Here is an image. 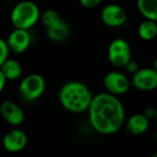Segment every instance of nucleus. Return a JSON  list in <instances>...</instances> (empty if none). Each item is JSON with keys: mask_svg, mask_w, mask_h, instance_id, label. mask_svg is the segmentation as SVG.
Returning <instances> with one entry per match:
<instances>
[{"mask_svg": "<svg viewBox=\"0 0 157 157\" xmlns=\"http://www.w3.org/2000/svg\"><path fill=\"white\" fill-rule=\"evenodd\" d=\"M87 113L90 126L101 135H114L124 126L126 121L123 102L117 96L107 92L93 97Z\"/></svg>", "mask_w": 157, "mask_h": 157, "instance_id": "obj_1", "label": "nucleus"}, {"mask_svg": "<svg viewBox=\"0 0 157 157\" xmlns=\"http://www.w3.org/2000/svg\"><path fill=\"white\" fill-rule=\"evenodd\" d=\"M102 23L111 28H118L126 24L127 12L122 6L117 3H109L105 6L100 12Z\"/></svg>", "mask_w": 157, "mask_h": 157, "instance_id": "obj_7", "label": "nucleus"}, {"mask_svg": "<svg viewBox=\"0 0 157 157\" xmlns=\"http://www.w3.org/2000/svg\"><path fill=\"white\" fill-rule=\"evenodd\" d=\"M151 157H157V152H155L154 154H153V155H152V156H151Z\"/></svg>", "mask_w": 157, "mask_h": 157, "instance_id": "obj_24", "label": "nucleus"}, {"mask_svg": "<svg viewBox=\"0 0 157 157\" xmlns=\"http://www.w3.org/2000/svg\"><path fill=\"white\" fill-rule=\"evenodd\" d=\"M137 33L141 40L152 41L157 37V22L144 18L138 26Z\"/></svg>", "mask_w": 157, "mask_h": 157, "instance_id": "obj_15", "label": "nucleus"}, {"mask_svg": "<svg viewBox=\"0 0 157 157\" xmlns=\"http://www.w3.org/2000/svg\"><path fill=\"white\" fill-rule=\"evenodd\" d=\"M152 68H153V69H154V70H156V71H157V57L154 59V61H153V66H152Z\"/></svg>", "mask_w": 157, "mask_h": 157, "instance_id": "obj_23", "label": "nucleus"}, {"mask_svg": "<svg viewBox=\"0 0 157 157\" xmlns=\"http://www.w3.org/2000/svg\"><path fill=\"white\" fill-rule=\"evenodd\" d=\"M0 70L2 71L3 75L6 76L8 81H15L22 76L23 67L17 59L8 58L1 66Z\"/></svg>", "mask_w": 157, "mask_h": 157, "instance_id": "obj_13", "label": "nucleus"}, {"mask_svg": "<svg viewBox=\"0 0 157 157\" xmlns=\"http://www.w3.org/2000/svg\"><path fill=\"white\" fill-rule=\"evenodd\" d=\"M124 69H125V71H126V73L131 74V75H132V74H135L136 72L140 69V67H139L138 61L133 60V59H130V60L125 65Z\"/></svg>", "mask_w": 157, "mask_h": 157, "instance_id": "obj_19", "label": "nucleus"}, {"mask_svg": "<svg viewBox=\"0 0 157 157\" xmlns=\"http://www.w3.org/2000/svg\"><path fill=\"white\" fill-rule=\"evenodd\" d=\"M61 20H63V18L59 15L58 12L53 9L45 10L43 13H41V16H40V21H41V23L44 25V27H45L46 29L57 25Z\"/></svg>", "mask_w": 157, "mask_h": 157, "instance_id": "obj_17", "label": "nucleus"}, {"mask_svg": "<svg viewBox=\"0 0 157 157\" xmlns=\"http://www.w3.org/2000/svg\"><path fill=\"white\" fill-rule=\"evenodd\" d=\"M102 0H78L80 5L85 9H95L101 3Z\"/></svg>", "mask_w": 157, "mask_h": 157, "instance_id": "obj_20", "label": "nucleus"}, {"mask_svg": "<svg viewBox=\"0 0 157 157\" xmlns=\"http://www.w3.org/2000/svg\"><path fill=\"white\" fill-rule=\"evenodd\" d=\"M131 85L140 92H152L157 88V71L151 68H140L131 75Z\"/></svg>", "mask_w": 157, "mask_h": 157, "instance_id": "obj_8", "label": "nucleus"}, {"mask_svg": "<svg viewBox=\"0 0 157 157\" xmlns=\"http://www.w3.org/2000/svg\"><path fill=\"white\" fill-rule=\"evenodd\" d=\"M0 114L2 118L14 127L22 125L25 121V112L16 102L5 100L0 105Z\"/></svg>", "mask_w": 157, "mask_h": 157, "instance_id": "obj_11", "label": "nucleus"}, {"mask_svg": "<svg viewBox=\"0 0 157 157\" xmlns=\"http://www.w3.org/2000/svg\"><path fill=\"white\" fill-rule=\"evenodd\" d=\"M155 109H156V113H155V117H156V118H157V107H156V108H155Z\"/></svg>", "mask_w": 157, "mask_h": 157, "instance_id": "obj_25", "label": "nucleus"}, {"mask_svg": "<svg viewBox=\"0 0 157 157\" xmlns=\"http://www.w3.org/2000/svg\"><path fill=\"white\" fill-rule=\"evenodd\" d=\"M46 35H48V39L54 42L65 41L70 35V27L68 23L61 20L57 25L46 29Z\"/></svg>", "mask_w": 157, "mask_h": 157, "instance_id": "obj_14", "label": "nucleus"}, {"mask_svg": "<svg viewBox=\"0 0 157 157\" xmlns=\"http://www.w3.org/2000/svg\"><path fill=\"white\" fill-rule=\"evenodd\" d=\"M137 9L145 20L157 22V0H137Z\"/></svg>", "mask_w": 157, "mask_h": 157, "instance_id": "obj_16", "label": "nucleus"}, {"mask_svg": "<svg viewBox=\"0 0 157 157\" xmlns=\"http://www.w3.org/2000/svg\"><path fill=\"white\" fill-rule=\"evenodd\" d=\"M90 87L81 81H69L59 90L58 99L63 109L71 113H83L88 110L93 100Z\"/></svg>", "mask_w": 157, "mask_h": 157, "instance_id": "obj_2", "label": "nucleus"}, {"mask_svg": "<svg viewBox=\"0 0 157 157\" xmlns=\"http://www.w3.org/2000/svg\"><path fill=\"white\" fill-rule=\"evenodd\" d=\"M45 88V78L39 73H30L21 81L18 92L25 101L31 102L39 99L44 94Z\"/></svg>", "mask_w": 157, "mask_h": 157, "instance_id": "obj_4", "label": "nucleus"}, {"mask_svg": "<svg viewBox=\"0 0 157 157\" xmlns=\"http://www.w3.org/2000/svg\"><path fill=\"white\" fill-rule=\"evenodd\" d=\"M41 12L38 5L31 0H21L12 8L10 21L14 28L31 29L40 21Z\"/></svg>", "mask_w": 157, "mask_h": 157, "instance_id": "obj_3", "label": "nucleus"}, {"mask_svg": "<svg viewBox=\"0 0 157 157\" xmlns=\"http://www.w3.org/2000/svg\"><path fill=\"white\" fill-rule=\"evenodd\" d=\"M17 1H21V0H17Z\"/></svg>", "mask_w": 157, "mask_h": 157, "instance_id": "obj_27", "label": "nucleus"}, {"mask_svg": "<svg viewBox=\"0 0 157 157\" xmlns=\"http://www.w3.org/2000/svg\"><path fill=\"white\" fill-rule=\"evenodd\" d=\"M108 59L116 68H124L131 58L130 44L123 38H116L108 46Z\"/></svg>", "mask_w": 157, "mask_h": 157, "instance_id": "obj_5", "label": "nucleus"}, {"mask_svg": "<svg viewBox=\"0 0 157 157\" xmlns=\"http://www.w3.org/2000/svg\"><path fill=\"white\" fill-rule=\"evenodd\" d=\"M7 44L10 52L14 54H23L31 44V35L29 30L14 28L7 38Z\"/></svg>", "mask_w": 157, "mask_h": 157, "instance_id": "obj_9", "label": "nucleus"}, {"mask_svg": "<svg viewBox=\"0 0 157 157\" xmlns=\"http://www.w3.org/2000/svg\"><path fill=\"white\" fill-rule=\"evenodd\" d=\"M131 81L127 74L121 71H110L103 78V86L105 92L114 96H122L130 90Z\"/></svg>", "mask_w": 157, "mask_h": 157, "instance_id": "obj_6", "label": "nucleus"}, {"mask_svg": "<svg viewBox=\"0 0 157 157\" xmlns=\"http://www.w3.org/2000/svg\"><path fill=\"white\" fill-rule=\"evenodd\" d=\"M155 138H156V141H157V130H156V133H155Z\"/></svg>", "mask_w": 157, "mask_h": 157, "instance_id": "obj_26", "label": "nucleus"}, {"mask_svg": "<svg viewBox=\"0 0 157 157\" xmlns=\"http://www.w3.org/2000/svg\"><path fill=\"white\" fill-rule=\"evenodd\" d=\"M7 81H8V80L6 78V76L3 75L2 71L0 70V93H1L3 90H5L6 84H7Z\"/></svg>", "mask_w": 157, "mask_h": 157, "instance_id": "obj_22", "label": "nucleus"}, {"mask_svg": "<svg viewBox=\"0 0 157 157\" xmlns=\"http://www.w3.org/2000/svg\"><path fill=\"white\" fill-rule=\"evenodd\" d=\"M127 131L132 136L143 135L150 128V118L144 113H135L125 122Z\"/></svg>", "mask_w": 157, "mask_h": 157, "instance_id": "obj_12", "label": "nucleus"}, {"mask_svg": "<svg viewBox=\"0 0 157 157\" xmlns=\"http://www.w3.org/2000/svg\"><path fill=\"white\" fill-rule=\"evenodd\" d=\"M10 50L7 44V41L0 38V68L3 65L6 60L9 58Z\"/></svg>", "mask_w": 157, "mask_h": 157, "instance_id": "obj_18", "label": "nucleus"}, {"mask_svg": "<svg viewBox=\"0 0 157 157\" xmlns=\"http://www.w3.org/2000/svg\"><path fill=\"white\" fill-rule=\"evenodd\" d=\"M28 143V136L20 128H13L8 131L2 139V145L7 152L18 153L26 147Z\"/></svg>", "mask_w": 157, "mask_h": 157, "instance_id": "obj_10", "label": "nucleus"}, {"mask_svg": "<svg viewBox=\"0 0 157 157\" xmlns=\"http://www.w3.org/2000/svg\"><path fill=\"white\" fill-rule=\"evenodd\" d=\"M143 113L145 114V115L147 116V117L151 120V118H152V117H155V113H156V109H155V108H153V107H148L147 109L144 110Z\"/></svg>", "mask_w": 157, "mask_h": 157, "instance_id": "obj_21", "label": "nucleus"}]
</instances>
